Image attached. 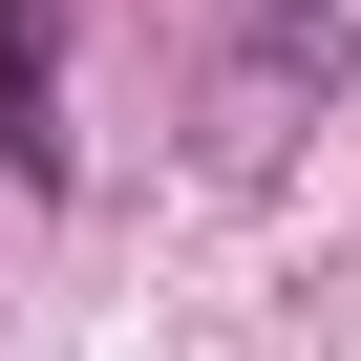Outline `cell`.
Masks as SVG:
<instances>
[{"label": "cell", "instance_id": "1", "mask_svg": "<svg viewBox=\"0 0 361 361\" xmlns=\"http://www.w3.org/2000/svg\"><path fill=\"white\" fill-rule=\"evenodd\" d=\"M0 192H64V0H0Z\"/></svg>", "mask_w": 361, "mask_h": 361}, {"label": "cell", "instance_id": "2", "mask_svg": "<svg viewBox=\"0 0 361 361\" xmlns=\"http://www.w3.org/2000/svg\"><path fill=\"white\" fill-rule=\"evenodd\" d=\"M234 64L255 85H340V0H234Z\"/></svg>", "mask_w": 361, "mask_h": 361}]
</instances>
